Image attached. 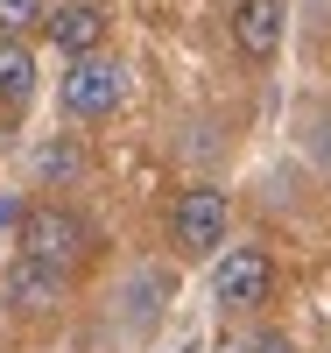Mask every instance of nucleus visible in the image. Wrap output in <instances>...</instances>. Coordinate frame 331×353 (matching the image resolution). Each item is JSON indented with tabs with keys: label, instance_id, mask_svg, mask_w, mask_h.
<instances>
[{
	"label": "nucleus",
	"instance_id": "10",
	"mask_svg": "<svg viewBox=\"0 0 331 353\" xmlns=\"http://www.w3.org/2000/svg\"><path fill=\"white\" fill-rule=\"evenodd\" d=\"M21 212H28L21 198H0V233H14V226H21Z\"/></svg>",
	"mask_w": 331,
	"mask_h": 353
},
{
	"label": "nucleus",
	"instance_id": "6",
	"mask_svg": "<svg viewBox=\"0 0 331 353\" xmlns=\"http://www.w3.org/2000/svg\"><path fill=\"white\" fill-rule=\"evenodd\" d=\"M64 290H71V276L56 269V261H43V254H21L14 269H8V304H14L21 318L56 311V304H64Z\"/></svg>",
	"mask_w": 331,
	"mask_h": 353
},
{
	"label": "nucleus",
	"instance_id": "11",
	"mask_svg": "<svg viewBox=\"0 0 331 353\" xmlns=\"http://www.w3.org/2000/svg\"><path fill=\"white\" fill-rule=\"evenodd\" d=\"M254 353H296V346H289L282 332H261V339H254Z\"/></svg>",
	"mask_w": 331,
	"mask_h": 353
},
{
	"label": "nucleus",
	"instance_id": "12",
	"mask_svg": "<svg viewBox=\"0 0 331 353\" xmlns=\"http://www.w3.org/2000/svg\"><path fill=\"white\" fill-rule=\"evenodd\" d=\"M310 149H317V163H324V170H331V121H324V128H317V141H310Z\"/></svg>",
	"mask_w": 331,
	"mask_h": 353
},
{
	"label": "nucleus",
	"instance_id": "5",
	"mask_svg": "<svg viewBox=\"0 0 331 353\" xmlns=\"http://www.w3.org/2000/svg\"><path fill=\"white\" fill-rule=\"evenodd\" d=\"M226 28H233V50L247 57V64H268V57L282 50V28H289V0H239Z\"/></svg>",
	"mask_w": 331,
	"mask_h": 353
},
{
	"label": "nucleus",
	"instance_id": "8",
	"mask_svg": "<svg viewBox=\"0 0 331 353\" xmlns=\"http://www.w3.org/2000/svg\"><path fill=\"white\" fill-rule=\"evenodd\" d=\"M36 99V57L21 36H0V106H28Z\"/></svg>",
	"mask_w": 331,
	"mask_h": 353
},
{
	"label": "nucleus",
	"instance_id": "1",
	"mask_svg": "<svg viewBox=\"0 0 331 353\" xmlns=\"http://www.w3.org/2000/svg\"><path fill=\"white\" fill-rule=\"evenodd\" d=\"M120 99H127L120 57H106V50L71 57V71H64V113H78V121H106V113H120Z\"/></svg>",
	"mask_w": 331,
	"mask_h": 353
},
{
	"label": "nucleus",
	"instance_id": "4",
	"mask_svg": "<svg viewBox=\"0 0 331 353\" xmlns=\"http://www.w3.org/2000/svg\"><path fill=\"white\" fill-rule=\"evenodd\" d=\"M268 290H275V261H268L261 248H226L219 269H212V297L226 311H254L268 304Z\"/></svg>",
	"mask_w": 331,
	"mask_h": 353
},
{
	"label": "nucleus",
	"instance_id": "3",
	"mask_svg": "<svg viewBox=\"0 0 331 353\" xmlns=\"http://www.w3.org/2000/svg\"><path fill=\"white\" fill-rule=\"evenodd\" d=\"M169 241H176V254H184V261L219 254V248H226V191H212V184L184 191V198L169 205Z\"/></svg>",
	"mask_w": 331,
	"mask_h": 353
},
{
	"label": "nucleus",
	"instance_id": "7",
	"mask_svg": "<svg viewBox=\"0 0 331 353\" xmlns=\"http://www.w3.org/2000/svg\"><path fill=\"white\" fill-rule=\"evenodd\" d=\"M43 28H50V43L64 50V57H92V50H106V8H92V0H71V8L43 14Z\"/></svg>",
	"mask_w": 331,
	"mask_h": 353
},
{
	"label": "nucleus",
	"instance_id": "2",
	"mask_svg": "<svg viewBox=\"0 0 331 353\" xmlns=\"http://www.w3.org/2000/svg\"><path fill=\"white\" fill-rule=\"evenodd\" d=\"M14 248H21V254L56 261V269H71V261H85L92 233H85V219H78V212H64V205H28L21 226H14Z\"/></svg>",
	"mask_w": 331,
	"mask_h": 353
},
{
	"label": "nucleus",
	"instance_id": "9",
	"mask_svg": "<svg viewBox=\"0 0 331 353\" xmlns=\"http://www.w3.org/2000/svg\"><path fill=\"white\" fill-rule=\"evenodd\" d=\"M43 28V0H0V36H28Z\"/></svg>",
	"mask_w": 331,
	"mask_h": 353
}]
</instances>
